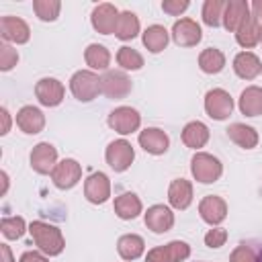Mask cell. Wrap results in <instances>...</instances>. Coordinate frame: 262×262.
Wrapping results in <instances>:
<instances>
[{
    "instance_id": "36",
    "label": "cell",
    "mask_w": 262,
    "mask_h": 262,
    "mask_svg": "<svg viewBox=\"0 0 262 262\" xmlns=\"http://www.w3.org/2000/svg\"><path fill=\"white\" fill-rule=\"evenodd\" d=\"M0 229H2L4 237L16 239L25 233V219L23 217H4L0 223Z\"/></svg>"
},
{
    "instance_id": "43",
    "label": "cell",
    "mask_w": 262,
    "mask_h": 262,
    "mask_svg": "<svg viewBox=\"0 0 262 262\" xmlns=\"http://www.w3.org/2000/svg\"><path fill=\"white\" fill-rule=\"evenodd\" d=\"M0 254H2V262H14L12 260V254H10V248L6 244L0 246Z\"/></svg>"
},
{
    "instance_id": "11",
    "label": "cell",
    "mask_w": 262,
    "mask_h": 262,
    "mask_svg": "<svg viewBox=\"0 0 262 262\" xmlns=\"http://www.w3.org/2000/svg\"><path fill=\"white\" fill-rule=\"evenodd\" d=\"M201 37H203L201 27L192 18H180L172 27V39L180 47H192L201 41Z\"/></svg>"
},
{
    "instance_id": "21",
    "label": "cell",
    "mask_w": 262,
    "mask_h": 262,
    "mask_svg": "<svg viewBox=\"0 0 262 262\" xmlns=\"http://www.w3.org/2000/svg\"><path fill=\"white\" fill-rule=\"evenodd\" d=\"M168 201L174 209H186L192 201V184L184 178L172 180V184L168 188Z\"/></svg>"
},
{
    "instance_id": "24",
    "label": "cell",
    "mask_w": 262,
    "mask_h": 262,
    "mask_svg": "<svg viewBox=\"0 0 262 262\" xmlns=\"http://www.w3.org/2000/svg\"><path fill=\"white\" fill-rule=\"evenodd\" d=\"M227 135H229V139H231L233 143H237V145L244 147V149H252V147H256V143H258V133H256V129L250 127V125H244V123H233V125H229V127H227Z\"/></svg>"
},
{
    "instance_id": "5",
    "label": "cell",
    "mask_w": 262,
    "mask_h": 262,
    "mask_svg": "<svg viewBox=\"0 0 262 262\" xmlns=\"http://www.w3.org/2000/svg\"><path fill=\"white\" fill-rule=\"evenodd\" d=\"M104 158H106V164H108L115 172H123V170H127V168L131 166V162H133V158H135V151H133V147H131L129 141L117 139V141H113V143L106 147Z\"/></svg>"
},
{
    "instance_id": "14",
    "label": "cell",
    "mask_w": 262,
    "mask_h": 262,
    "mask_svg": "<svg viewBox=\"0 0 262 262\" xmlns=\"http://www.w3.org/2000/svg\"><path fill=\"white\" fill-rule=\"evenodd\" d=\"M0 35L6 41H14V43H27L31 37L29 25L18 18V16H2L0 18Z\"/></svg>"
},
{
    "instance_id": "41",
    "label": "cell",
    "mask_w": 262,
    "mask_h": 262,
    "mask_svg": "<svg viewBox=\"0 0 262 262\" xmlns=\"http://www.w3.org/2000/svg\"><path fill=\"white\" fill-rule=\"evenodd\" d=\"M20 262H47V258L41 256L39 252H25L20 256Z\"/></svg>"
},
{
    "instance_id": "22",
    "label": "cell",
    "mask_w": 262,
    "mask_h": 262,
    "mask_svg": "<svg viewBox=\"0 0 262 262\" xmlns=\"http://www.w3.org/2000/svg\"><path fill=\"white\" fill-rule=\"evenodd\" d=\"M233 70H235V74H237L239 78H244V80H254V78L262 72V66H260V59H258L254 53L242 51V53H237L235 59H233Z\"/></svg>"
},
{
    "instance_id": "10",
    "label": "cell",
    "mask_w": 262,
    "mask_h": 262,
    "mask_svg": "<svg viewBox=\"0 0 262 262\" xmlns=\"http://www.w3.org/2000/svg\"><path fill=\"white\" fill-rule=\"evenodd\" d=\"M84 194L90 203L94 205H102L108 196H111V182L108 176L104 172H94L86 178L84 182Z\"/></svg>"
},
{
    "instance_id": "18",
    "label": "cell",
    "mask_w": 262,
    "mask_h": 262,
    "mask_svg": "<svg viewBox=\"0 0 262 262\" xmlns=\"http://www.w3.org/2000/svg\"><path fill=\"white\" fill-rule=\"evenodd\" d=\"M139 145L147 151V154H154V156H160L168 149L170 145V139L168 135L162 131V129H156V127H149V129H143L139 133Z\"/></svg>"
},
{
    "instance_id": "39",
    "label": "cell",
    "mask_w": 262,
    "mask_h": 262,
    "mask_svg": "<svg viewBox=\"0 0 262 262\" xmlns=\"http://www.w3.org/2000/svg\"><path fill=\"white\" fill-rule=\"evenodd\" d=\"M227 239V231L221 229V227H215V229H209L207 235H205V244L209 248H221Z\"/></svg>"
},
{
    "instance_id": "8",
    "label": "cell",
    "mask_w": 262,
    "mask_h": 262,
    "mask_svg": "<svg viewBox=\"0 0 262 262\" xmlns=\"http://www.w3.org/2000/svg\"><path fill=\"white\" fill-rule=\"evenodd\" d=\"M80 176H82V168H80V164H78L76 160H72V158L61 160V162L53 168V172H51L53 184H55L57 188H61V190L76 186L78 180H80Z\"/></svg>"
},
{
    "instance_id": "3",
    "label": "cell",
    "mask_w": 262,
    "mask_h": 262,
    "mask_svg": "<svg viewBox=\"0 0 262 262\" xmlns=\"http://www.w3.org/2000/svg\"><path fill=\"white\" fill-rule=\"evenodd\" d=\"M70 88H72V94L82 100V102H88L92 98H96V94L100 92V78L94 74V72H88V70H80L72 76L70 80Z\"/></svg>"
},
{
    "instance_id": "20",
    "label": "cell",
    "mask_w": 262,
    "mask_h": 262,
    "mask_svg": "<svg viewBox=\"0 0 262 262\" xmlns=\"http://www.w3.org/2000/svg\"><path fill=\"white\" fill-rule=\"evenodd\" d=\"M250 14V6L246 0H229L225 2V10H223V25L227 31H237V27L242 25V20Z\"/></svg>"
},
{
    "instance_id": "30",
    "label": "cell",
    "mask_w": 262,
    "mask_h": 262,
    "mask_svg": "<svg viewBox=\"0 0 262 262\" xmlns=\"http://www.w3.org/2000/svg\"><path fill=\"white\" fill-rule=\"evenodd\" d=\"M143 45L151 51V53H160L162 49H166L168 45V31L162 25H151L145 29L143 33Z\"/></svg>"
},
{
    "instance_id": "6",
    "label": "cell",
    "mask_w": 262,
    "mask_h": 262,
    "mask_svg": "<svg viewBox=\"0 0 262 262\" xmlns=\"http://www.w3.org/2000/svg\"><path fill=\"white\" fill-rule=\"evenodd\" d=\"M190 254L186 242H170L166 246H158L147 252L145 262H182Z\"/></svg>"
},
{
    "instance_id": "15",
    "label": "cell",
    "mask_w": 262,
    "mask_h": 262,
    "mask_svg": "<svg viewBox=\"0 0 262 262\" xmlns=\"http://www.w3.org/2000/svg\"><path fill=\"white\" fill-rule=\"evenodd\" d=\"M117 18H119V12L113 4L104 2V4H98L94 10H92V27L102 33V35H111L115 33V27H117Z\"/></svg>"
},
{
    "instance_id": "34",
    "label": "cell",
    "mask_w": 262,
    "mask_h": 262,
    "mask_svg": "<svg viewBox=\"0 0 262 262\" xmlns=\"http://www.w3.org/2000/svg\"><path fill=\"white\" fill-rule=\"evenodd\" d=\"M117 61L121 68L125 70H139L143 66V57L139 51L131 49V47H121L119 53H117Z\"/></svg>"
},
{
    "instance_id": "16",
    "label": "cell",
    "mask_w": 262,
    "mask_h": 262,
    "mask_svg": "<svg viewBox=\"0 0 262 262\" xmlns=\"http://www.w3.org/2000/svg\"><path fill=\"white\" fill-rule=\"evenodd\" d=\"M199 213H201L203 221H207L209 225H217L227 217V205H225V201L221 196L209 194V196H205L201 201Z\"/></svg>"
},
{
    "instance_id": "38",
    "label": "cell",
    "mask_w": 262,
    "mask_h": 262,
    "mask_svg": "<svg viewBox=\"0 0 262 262\" xmlns=\"http://www.w3.org/2000/svg\"><path fill=\"white\" fill-rule=\"evenodd\" d=\"M229 262H258V256H256V252H254L250 246L242 244V246H237V248L231 252Z\"/></svg>"
},
{
    "instance_id": "42",
    "label": "cell",
    "mask_w": 262,
    "mask_h": 262,
    "mask_svg": "<svg viewBox=\"0 0 262 262\" xmlns=\"http://www.w3.org/2000/svg\"><path fill=\"white\" fill-rule=\"evenodd\" d=\"M0 117H2V129H0V133L4 135V133H8V129H10V117H8V111H6V108H0Z\"/></svg>"
},
{
    "instance_id": "27",
    "label": "cell",
    "mask_w": 262,
    "mask_h": 262,
    "mask_svg": "<svg viewBox=\"0 0 262 262\" xmlns=\"http://www.w3.org/2000/svg\"><path fill=\"white\" fill-rule=\"evenodd\" d=\"M115 213L121 219H135L141 213V201L133 192H125L115 199Z\"/></svg>"
},
{
    "instance_id": "7",
    "label": "cell",
    "mask_w": 262,
    "mask_h": 262,
    "mask_svg": "<svg viewBox=\"0 0 262 262\" xmlns=\"http://www.w3.org/2000/svg\"><path fill=\"white\" fill-rule=\"evenodd\" d=\"M100 92L108 98H125L131 92V80L117 70H108L100 78Z\"/></svg>"
},
{
    "instance_id": "25",
    "label": "cell",
    "mask_w": 262,
    "mask_h": 262,
    "mask_svg": "<svg viewBox=\"0 0 262 262\" xmlns=\"http://www.w3.org/2000/svg\"><path fill=\"white\" fill-rule=\"evenodd\" d=\"M182 141H184L186 147H192V149L203 147L209 141V129H207V125L201 123V121H190L182 129Z\"/></svg>"
},
{
    "instance_id": "2",
    "label": "cell",
    "mask_w": 262,
    "mask_h": 262,
    "mask_svg": "<svg viewBox=\"0 0 262 262\" xmlns=\"http://www.w3.org/2000/svg\"><path fill=\"white\" fill-rule=\"evenodd\" d=\"M190 170H192V176L203 182V184H211L215 180H219L223 168H221V162L211 156V154H205V151H196L190 160Z\"/></svg>"
},
{
    "instance_id": "35",
    "label": "cell",
    "mask_w": 262,
    "mask_h": 262,
    "mask_svg": "<svg viewBox=\"0 0 262 262\" xmlns=\"http://www.w3.org/2000/svg\"><path fill=\"white\" fill-rule=\"evenodd\" d=\"M33 8H35V12L41 20H55L57 14H59L61 4L57 0H35Z\"/></svg>"
},
{
    "instance_id": "31",
    "label": "cell",
    "mask_w": 262,
    "mask_h": 262,
    "mask_svg": "<svg viewBox=\"0 0 262 262\" xmlns=\"http://www.w3.org/2000/svg\"><path fill=\"white\" fill-rule=\"evenodd\" d=\"M199 66L205 74H219L225 66V55L219 49L209 47L199 55Z\"/></svg>"
},
{
    "instance_id": "44",
    "label": "cell",
    "mask_w": 262,
    "mask_h": 262,
    "mask_svg": "<svg viewBox=\"0 0 262 262\" xmlns=\"http://www.w3.org/2000/svg\"><path fill=\"white\" fill-rule=\"evenodd\" d=\"M252 8H254V16H256V18H258V23L262 25V0H254Z\"/></svg>"
},
{
    "instance_id": "13",
    "label": "cell",
    "mask_w": 262,
    "mask_h": 262,
    "mask_svg": "<svg viewBox=\"0 0 262 262\" xmlns=\"http://www.w3.org/2000/svg\"><path fill=\"white\" fill-rule=\"evenodd\" d=\"M55 160H57V151H55V147H53L51 143H45V141H43V143L35 145L33 151H31V166H33V170L39 172V174H49V172H53V168L57 166Z\"/></svg>"
},
{
    "instance_id": "28",
    "label": "cell",
    "mask_w": 262,
    "mask_h": 262,
    "mask_svg": "<svg viewBox=\"0 0 262 262\" xmlns=\"http://www.w3.org/2000/svg\"><path fill=\"white\" fill-rule=\"evenodd\" d=\"M143 248H145L143 239L139 235H135V233H127V235L119 237V244H117V250H119V254H121L123 260H135V258H139L143 254Z\"/></svg>"
},
{
    "instance_id": "9",
    "label": "cell",
    "mask_w": 262,
    "mask_h": 262,
    "mask_svg": "<svg viewBox=\"0 0 262 262\" xmlns=\"http://www.w3.org/2000/svg\"><path fill=\"white\" fill-rule=\"evenodd\" d=\"M139 123H141V117H139V113H137L135 108H131V106H119V108H115V111L108 115V125H111L117 133H121V135H127V133L137 131Z\"/></svg>"
},
{
    "instance_id": "33",
    "label": "cell",
    "mask_w": 262,
    "mask_h": 262,
    "mask_svg": "<svg viewBox=\"0 0 262 262\" xmlns=\"http://www.w3.org/2000/svg\"><path fill=\"white\" fill-rule=\"evenodd\" d=\"M223 10H225V2L223 0H207L205 6H203V20L209 27H217L221 16H223Z\"/></svg>"
},
{
    "instance_id": "45",
    "label": "cell",
    "mask_w": 262,
    "mask_h": 262,
    "mask_svg": "<svg viewBox=\"0 0 262 262\" xmlns=\"http://www.w3.org/2000/svg\"><path fill=\"white\" fill-rule=\"evenodd\" d=\"M260 39H262V25H260Z\"/></svg>"
},
{
    "instance_id": "19",
    "label": "cell",
    "mask_w": 262,
    "mask_h": 262,
    "mask_svg": "<svg viewBox=\"0 0 262 262\" xmlns=\"http://www.w3.org/2000/svg\"><path fill=\"white\" fill-rule=\"evenodd\" d=\"M16 125L25 133L35 135V133H39L45 127V117H43V113L37 106H23L16 113Z\"/></svg>"
},
{
    "instance_id": "23",
    "label": "cell",
    "mask_w": 262,
    "mask_h": 262,
    "mask_svg": "<svg viewBox=\"0 0 262 262\" xmlns=\"http://www.w3.org/2000/svg\"><path fill=\"white\" fill-rule=\"evenodd\" d=\"M235 39L242 47H254L260 41V23L254 14H248L235 31Z\"/></svg>"
},
{
    "instance_id": "1",
    "label": "cell",
    "mask_w": 262,
    "mask_h": 262,
    "mask_svg": "<svg viewBox=\"0 0 262 262\" xmlns=\"http://www.w3.org/2000/svg\"><path fill=\"white\" fill-rule=\"evenodd\" d=\"M35 244L39 246L41 252L49 254V256H57L61 254L63 250V235L61 231L55 227V225H49V223H43V221H33L31 227H29Z\"/></svg>"
},
{
    "instance_id": "37",
    "label": "cell",
    "mask_w": 262,
    "mask_h": 262,
    "mask_svg": "<svg viewBox=\"0 0 262 262\" xmlns=\"http://www.w3.org/2000/svg\"><path fill=\"white\" fill-rule=\"evenodd\" d=\"M16 61H18L16 49H12L10 45L2 43V45H0V70H2V72H8L10 68L16 66Z\"/></svg>"
},
{
    "instance_id": "40",
    "label": "cell",
    "mask_w": 262,
    "mask_h": 262,
    "mask_svg": "<svg viewBox=\"0 0 262 262\" xmlns=\"http://www.w3.org/2000/svg\"><path fill=\"white\" fill-rule=\"evenodd\" d=\"M186 8H188V0H164L162 2V10L168 12V14H172V16L184 12Z\"/></svg>"
},
{
    "instance_id": "17",
    "label": "cell",
    "mask_w": 262,
    "mask_h": 262,
    "mask_svg": "<svg viewBox=\"0 0 262 262\" xmlns=\"http://www.w3.org/2000/svg\"><path fill=\"white\" fill-rule=\"evenodd\" d=\"M145 225L154 233H166L174 225V215L166 205H154L145 213Z\"/></svg>"
},
{
    "instance_id": "32",
    "label": "cell",
    "mask_w": 262,
    "mask_h": 262,
    "mask_svg": "<svg viewBox=\"0 0 262 262\" xmlns=\"http://www.w3.org/2000/svg\"><path fill=\"white\" fill-rule=\"evenodd\" d=\"M86 63L92 68V70H106L108 68V61H111V53L104 45H98V43H92L86 47Z\"/></svg>"
},
{
    "instance_id": "4",
    "label": "cell",
    "mask_w": 262,
    "mask_h": 262,
    "mask_svg": "<svg viewBox=\"0 0 262 262\" xmlns=\"http://www.w3.org/2000/svg\"><path fill=\"white\" fill-rule=\"evenodd\" d=\"M205 111H207V115L211 119L223 121L233 111V98L229 96V92H225L221 88H213L205 96Z\"/></svg>"
},
{
    "instance_id": "26",
    "label": "cell",
    "mask_w": 262,
    "mask_h": 262,
    "mask_svg": "<svg viewBox=\"0 0 262 262\" xmlns=\"http://www.w3.org/2000/svg\"><path fill=\"white\" fill-rule=\"evenodd\" d=\"M239 111L246 117H258L262 115V88L250 86L239 96Z\"/></svg>"
},
{
    "instance_id": "29",
    "label": "cell",
    "mask_w": 262,
    "mask_h": 262,
    "mask_svg": "<svg viewBox=\"0 0 262 262\" xmlns=\"http://www.w3.org/2000/svg\"><path fill=\"white\" fill-rule=\"evenodd\" d=\"M139 33V18L133 12H121L117 18V27H115V37H119L121 41H129Z\"/></svg>"
},
{
    "instance_id": "12",
    "label": "cell",
    "mask_w": 262,
    "mask_h": 262,
    "mask_svg": "<svg viewBox=\"0 0 262 262\" xmlns=\"http://www.w3.org/2000/svg\"><path fill=\"white\" fill-rule=\"evenodd\" d=\"M63 84L55 78H41L35 86V94L45 106H57L63 100Z\"/></svg>"
}]
</instances>
